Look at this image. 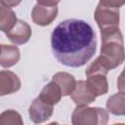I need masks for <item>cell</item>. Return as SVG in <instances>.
<instances>
[{"label": "cell", "mask_w": 125, "mask_h": 125, "mask_svg": "<svg viewBox=\"0 0 125 125\" xmlns=\"http://www.w3.org/2000/svg\"><path fill=\"white\" fill-rule=\"evenodd\" d=\"M16 13L7 4L6 1L0 0V30L7 33L17 22Z\"/></svg>", "instance_id": "10"}, {"label": "cell", "mask_w": 125, "mask_h": 125, "mask_svg": "<svg viewBox=\"0 0 125 125\" xmlns=\"http://www.w3.org/2000/svg\"><path fill=\"white\" fill-rule=\"evenodd\" d=\"M58 4L59 1L56 2H46V1H39L35 4L31 17L34 23L45 26L50 24L58 15Z\"/></svg>", "instance_id": "5"}, {"label": "cell", "mask_w": 125, "mask_h": 125, "mask_svg": "<svg viewBox=\"0 0 125 125\" xmlns=\"http://www.w3.org/2000/svg\"><path fill=\"white\" fill-rule=\"evenodd\" d=\"M31 34L32 30L29 24L22 20H18L15 25L6 33V36L14 44L22 45L29 40Z\"/></svg>", "instance_id": "7"}, {"label": "cell", "mask_w": 125, "mask_h": 125, "mask_svg": "<svg viewBox=\"0 0 125 125\" xmlns=\"http://www.w3.org/2000/svg\"><path fill=\"white\" fill-rule=\"evenodd\" d=\"M108 70L120 65L124 61L123 41L107 40L102 42L101 55L99 56Z\"/></svg>", "instance_id": "4"}, {"label": "cell", "mask_w": 125, "mask_h": 125, "mask_svg": "<svg viewBox=\"0 0 125 125\" xmlns=\"http://www.w3.org/2000/svg\"><path fill=\"white\" fill-rule=\"evenodd\" d=\"M0 50H1V45H0Z\"/></svg>", "instance_id": "19"}, {"label": "cell", "mask_w": 125, "mask_h": 125, "mask_svg": "<svg viewBox=\"0 0 125 125\" xmlns=\"http://www.w3.org/2000/svg\"><path fill=\"white\" fill-rule=\"evenodd\" d=\"M124 1H101L95 11V20L101 30L118 27L119 8Z\"/></svg>", "instance_id": "2"}, {"label": "cell", "mask_w": 125, "mask_h": 125, "mask_svg": "<svg viewBox=\"0 0 125 125\" xmlns=\"http://www.w3.org/2000/svg\"><path fill=\"white\" fill-rule=\"evenodd\" d=\"M62 97V96L61 89L54 81H51L46 86H44V88L41 90L38 96V98L42 100L44 103L51 104L53 106L54 104H58L61 101Z\"/></svg>", "instance_id": "13"}, {"label": "cell", "mask_w": 125, "mask_h": 125, "mask_svg": "<svg viewBox=\"0 0 125 125\" xmlns=\"http://www.w3.org/2000/svg\"><path fill=\"white\" fill-rule=\"evenodd\" d=\"M21 58L20 50L16 46L1 45L0 50V65L3 67H11L15 65Z\"/></svg>", "instance_id": "11"}, {"label": "cell", "mask_w": 125, "mask_h": 125, "mask_svg": "<svg viewBox=\"0 0 125 125\" xmlns=\"http://www.w3.org/2000/svg\"><path fill=\"white\" fill-rule=\"evenodd\" d=\"M47 125H60V124L57 123V122H51V123H49V124H47Z\"/></svg>", "instance_id": "17"}, {"label": "cell", "mask_w": 125, "mask_h": 125, "mask_svg": "<svg viewBox=\"0 0 125 125\" xmlns=\"http://www.w3.org/2000/svg\"><path fill=\"white\" fill-rule=\"evenodd\" d=\"M51 46L58 62L66 66L79 67L96 53V33L87 21L68 19L60 22L53 30Z\"/></svg>", "instance_id": "1"}, {"label": "cell", "mask_w": 125, "mask_h": 125, "mask_svg": "<svg viewBox=\"0 0 125 125\" xmlns=\"http://www.w3.org/2000/svg\"><path fill=\"white\" fill-rule=\"evenodd\" d=\"M53 110H54L53 105L44 103L42 100H40L37 97L36 99L33 100L32 104L28 108L29 118L35 124L43 123L52 116Z\"/></svg>", "instance_id": "6"}, {"label": "cell", "mask_w": 125, "mask_h": 125, "mask_svg": "<svg viewBox=\"0 0 125 125\" xmlns=\"http://www.w3.org/2000/svg\"><path fill=\"white\" fill-rule=\"evenodd\" d=\"M0 125H23V121L18 111L8 109L0 114Z\"/></svg>", "instance_id": "16"}, {"label": "cell", "mask_w": 125, "mask_h": 125, "mask_svg": "<svg viewBox=\"0 0 125 125\" xmlns=\"http://www.w3.org/2000/svg\"><path fill=\"white\" fill-rule=\"evenodd\" d=\"M90 91L94 94L97 98L98 96H102L107 93L108 91V84L105 76L101 74H95L88 76L87 80L85 81Z\"/></svg>", "instance_id": "14"}, {"label": "cell", "mask_w": 125, "mask_h": 125, "mask_svg": "<svg viewBox=\"0 0 125 125\" xmlns=\"http://www.w3.org/2000/svg\"><path fill=\"white\" fill-rule=\"evenodd\" d=\"M52 81H54L60 87L62 96H70L76 83L74 76L67 72H58L54 74Z\"/></svg>", "instance_id": "12"}, {"label": "cell", "mask_w": 125, "mask_h": 125, "mask_svg": "<svg viewBox=\"0 0 125 125\" xmlns=\"http://www.w3.org/2000/svg\"><path fill=\"white\" fill-rule=\"evenodd\" d=\"M21 88L19 76L10 70L0 71V97L16 93Z\"/></svg>", "instance_id": "9"}, {"label": "cell", "mask_w": 125, "mask_h": 125, "mask_svg": "<svg viewBox=\"0 0 125 125\" xmlns=\"http://www.w3.org/2000/svg\"><path fill=\"white\" fill-rule=\"evenodd\" d=\"M70 98L77 106H86L96 99L94 94L88 88L86 82L83 80H79L75 83V87L70 94Z\"/></svg>", "instance_id": "8"}, {"label": "cell", "mask_w": 125, "mask_h": 125, "mask_svg": "<svg viewBox=\"0 0 125 125\" xmlns=\"http://www.w3.org/2000/svg\"><path fill=\"white\" fill-rule=\"evenodd\" d=\"M112 125H124L123 123H115V124H112Z\"/></svg>", "instance_id": "18"}, {"label": "cell", "mask_w": 125, "mask_h": 125, "mask_svg": "<svg viewBox=\"0 0 125 125\" xmlns=\"http://www.w3.org/2000/svg\"><path fill=\"white\" fill-rule=\"evenodd\" d=\"M108 113L102 107L76 106L71 115L73 125H106Z\"/></svg>", "instance_id": "3"}, {"label": "cell", "mask_w": 125, "mask_h": 125, "mask_svg": "<svg viewBox=\"0 0 125 125\" xmlns=\"http://www.w3.org/2000/svg\"><path fill=\"white\" fill-rule=\"evenodd\" d=\"M125 95L124 92H120L110 96L106 102V108L114 115H124L125 113Z\"/></svg>", "instance_id": "15"}]
</instances>
